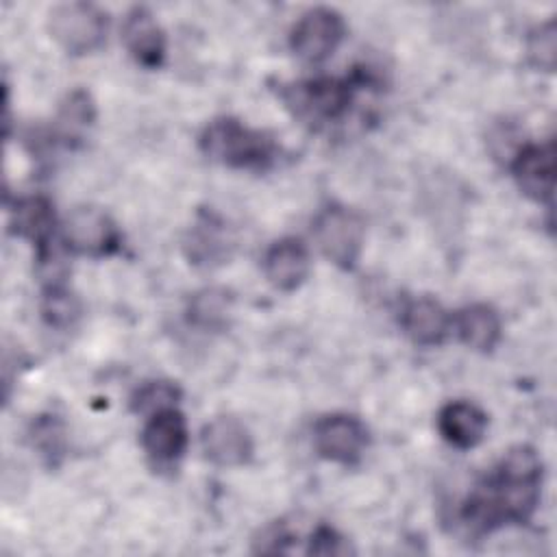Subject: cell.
<instances>
[{"instance_id":"6da1fadb","label":"cell","mask_w":557,"mask_h":557,"mask_svg":"<svg viewBox=\"0 0 557 557\" xmlns=\"http://www.w3.org/2000/svg\"><path fill=\"white\" fill-rule=\"evenodd\" d=\"M544 463L533 446L509 448L492 474L461 505V522L476 535L527 522L542 496Z\"/></svg>"},{"instance_id":"7a4b0ae2","label":"cell","mask_w":557,"mask_h":557,"mask_svg":"<svg viewBox=\"0 0 557 557\" xmlns=\"http://www.w3.org/2000/svg\"><path fill=\"white\" fill-rule=\"evenodd\" d=\"M198 146L207 159L233 170L261 172L272 168L281 157V146L270 133L246 126L228 115L211 120L202 128Z\"/></svg>"},{"instance_id":"3957f363","label":"cell","mask_w":557,"mask_h":557,"mask_svg":"<svg viewBox=\"0 0 557 557\" xmlns=\"http://www.w3.org/2000/svg\"><path fill=\"white\" fill-rule=\"evenodd\" d=\"M363 83H368V78L357 72L350 78L320 76L283 85L278 94L294 117L311 126H322L339 122L350 111L355 91Z\"/></svg>"},{"instance_id":"277c9868","label":"cell","mask_w":557,"mask_h":557,"mask_svg":"<svg viewBox=\"0 0 557 557\" xmlns=\"http://www.w3.org/2000/svg\"><path fill=\"white\" fill-rule=\"evenodd\" d=\"M311 235L318 250L337 268L352 270L363 250L366 224L344 205H329L313 218Z\"/></svg>"},{"instance_id":"5b68a950","label":"cell","mask_w":557,"mask_h":557,"mask_svg":"<svg viewBox=\"0 0 557 557\" xmlns=\"http://www.w3.org/2000/svg\"><path fill=\"white\" fill-rule=\"evenodd\" d=\"M48 33L67 54H87L107 41L109 15L89 2H63L50 9Z\"/></svg>"},{"instance_id":"8992f818","label":"cell","mask_w":557,"mask_h":557,"mask_svg":"<svg viewBox=\"0 0 557 557\" xmlns=\"http://www.w3.org/2000/svg\"><path fill=\"white\" fill-rule=\"evenodd\" d=\"M346 35L344 17L329 7L305 11L289 33L292 52L307 63L326 61Z\"/></svg>"},{"instance_id":"52a82bcc","label":"cell","mask_w":557,"mask_h":557,"mask_svg":"<svg viewBox=\"0 0 557 557\" xmlns=\"http://www.w3.org/2000/svg\"><path fill=\"white\" fill-rule=\"evenodd\" d=\"M63 244L70 252L91 259L111 257L122 248L115 222L96 207H78L63 222Z\"/></svg>"},{"instance_id":"ba28073f","label":"cell","mask_w":557,"mask_h":557,"mask_svg":"<svg viewBox=\"0 0 557 557\" xmlns=\"http://www.w3.org/2000/svg\"><path fill=\"white\" fill-rule=\"evenodd\" d=\"M370 444L366 424L348 413H329L313 424L315 453L333 463H357Z\"/></svg>"},{"instance_id":"9c48e42d","label":"cell","mask_w":557,"mask_h":557,"mask_svg":"<svg viewBox=\"0 0 557 557\" xmlns=\"http://www.w3.org/2000/svg\"><path fill=\"white\" fill-rule=\"evenodd\" d=\"M200 444L207 461L218 468H239L252 459L255 442L239 418L218 416L205 424Z\"/></svg>"},{"instance_id":"30bf717a","label":"cell","mask_w":557,"mask_h":557,"mask_svg":"<svg viewBox=\"0 0 557 557\" xmlns=\"http://www.w3.org/2000/svg\"><path fill=\"white\" fill-rule=\"evenodd\" d=\"M511 176L518 189L540 202L550 205L555 191V146L546 144H527L522 146L511 161Z\"/></svg>"},{"instance_id":"8fae6325","label":"cell","mask_w":557,"mask_h":557,"mask_svg":"<svg viewBox=\"0 0 557 557\" xmlns=\"http://www.w3.org/2000/svg\"><path fill=\"white\" fill-rule=\"evenodd\" d=\"M189 444L187 420L176 407H165L148 416L141 429V446L148 459L157 466L178 461Z\"/></svg>"},{"instance_id":"7c38bea8","label":"cell","mask_w":557,"mask_h":557,"mask_svg":"<svg viewBox=\"0 0 557 557\" xmlns=\"http://www.w3.org/2000/svg\"><path fill=\"white\" fill-rule=\"evenodd\" d=\"M122 41L128 54L146 70H157L165 61L168 41L161 24L146 7H133L122 24Z\"/></svg>"},{"instance_id":"4fadbf2b","label":"cell","mask_w":557,"mask_h":557,"mask_svg":"<svg viewBox=\"0 0 557 557\" xmlns=\"http://www.w3.org/2000/svg\"><path fill=\"white\" fill-rule=\"evenodd\" d=\"M265 281L278 292H296L309 276L311 259L307 246L296 237H283L274 242L261 261Z\"/></svg>"},{"instance_id":"5bb4252c","label":"cell","mask_w":557,"mask_h":557,"mask_svg":"<svg viewBox=\"0 0 557 557\" xmlns=\"http://www.w3.org/2000/svg\"><path fill=\"white\" fill-rule=\"evenodd\" d=\"M400 326L416 346H442L453 331V315L435 298L418 296L403 307Z\"/></svg>"},{"instance_id":"9a60e30c","label":"cell","mask_w":557,"mask_h":557,"mask_svg":"<svg viewBox=\"0 0 557 557\" xmlns=\"http://www.w3.org/2000/svg\"><path fill=\"white\" fill-rule=\"evenodd\" d=\"M54 224V205L46 196L20 198L11 209V231L35 246L39 263L48 261L50 257Z\"/></svg>"},{"instance_id":"2e32d148","label":"cell","mask_w":557,"mask_h":557,"mask_svg":"<svg viewBox=\"0 0 557 557\" xmlns=\"http://www.w3.org/2000/svg\"><path fill=\"white\" fill-rule=\"evenodd\" d=\"M231 237L226 224L215 213H198V220L189 228L183 248L194 265H218L231 257Z\"/></svg>"},{"instance_id":"e0dca14e","label":"cell","mask_w":557,"mask_h":557,"mask_svg":"<svg viewBox=\"0 0 557 557\" xmlns=\"http://www.w3.org/2000/svg\"><path fill=\"white\" fill-rule=\"evenodd\" d=\"M437 431L455 448H474L485 437L487 416L472 403L453 400L440 409Z\"/></svg>"},{"instance_id":"ac0fdd59","label":"cell","mask_w":557,"mask_h":557,"mask_svg":"<svg viewBox=\"0 0 557 557\" xmlns=\"http://www.w3.org/2000/svg\"><path fill=\"white\" fill-rule=\"evenodd\" d=\"M453 331L463 346L476 352H490L500 342L503 324L490 305L474 302L453 315Z\"/></svg>"},{"instance_id":"d6986e66","label":"cell","mask_w":557,"mask_h":557,"mask_svg":"<svg viewBox=\"0 0 557 557\" xmlns=\"http://www.w3.org/2000/svg\"><path fill=\"white\" fill-rule=\"evenodd\" d=\"M231 309H233V298L226 289L205 287L189 298L187 320L198 329L220 331L226 326Z\"/></svg>"},{"instance_id":"ffe728a7","label":"cell","mask_w":557,"mask_h":557,"mask_svg":"<svg viewBox=\"0 0 557 557\" xmlns=\"http://www.w3.org/2000/svg\"><path fill=\"white\" fill-rule=\"evenodd\" d=\"M78 315L81 302L70 292V287L59 278L48 281L41 294V318L46 320V324L54 329H67L78 320Z\"/></svg>"},{"instance_id":"44dd1931","label":"cell","mask_w":557,"mask_h":557,"mask_svg":"<svg viewBox=\"0 0 557 557\" xmlns=\"http://www.w3.org/2000/svg\"><path fill=\"white\" fill-rule=\"evenodd\" d=\"M94 120H96V109L85 89H76V91L67 94V98L63 100L59 115H57L59 133L65 139V144L81 137V133L87 126H91Z\"/></svg>"},{"instance_id":"7402d4cb","label":"cell","mask_w":557,"mask_h":557,"mask_svg":"<svg viewBox=\"0 0 557 557\" xmlns=\"http://www.w3.org/2000/svg\"><path fill=\"white\" fill-rule=\"evenodd\" d=\"M30 442L39 455L54 461L65 450V429L57 416H39L30 424Z\"/></svg>"},{"instance_id":"603a6c76","label":"cell","mask_w":557,"mask_h":557,"mask_svg":"<svg viewBox=\"0 0 557 557\" xmlns=\"http://www.w3.org/2000/svg\"><path fill=\"white\" fill-rule=\"evenodd\" d=\"M527 57L529 61L544 70V72H553L555 70V59H557V30H555V22L548 20L540 26H535L529 33L527 39Z\"/></svg>"},{"instance_id":"cb8c5ba5","label":"cell","mask_w":557,"mask_h":557,"mask_svg":"<svg viewBox=\"0 0 557 557\" xmlns=\"http://www.w3.org/2000/svg\"><path fill=\"white\" fill-rule=\"evenodd\" d=\"M181 396V389L174 383L168 381H150L141 385L133 398H131V409L137 413H154L165 407H176V400Z\"/></svg>"},{"instance_id":"d4e9b609","label":"cell","mask_w":557,"mask_h":557,"mask_svg":"<svg viewBox=\"0 0 557 557\" xmlns=\"http://www.w3.org/2000/svg\"><path fill=\"white\" fill-rule=\"evenodd\" d=\"M309 555H320V557H342V555H352L350 542L333 527L320 524L311 537H309Z\"/></svg>"},{"instance_id":"484cf974","label":"cell","mask_w":557,"mask_h":557,"mask_svg":"<svg viewBox=\"0 0 557 557\" xmlns=\"http://www.w3.org/2000/svg\"><path fill=\"white\" fill-rule=\"evenodd\" d=\"M294 535L283 524H270L261 531L259 540H255V553H287Z\"/></svg>"}]
</instances>
